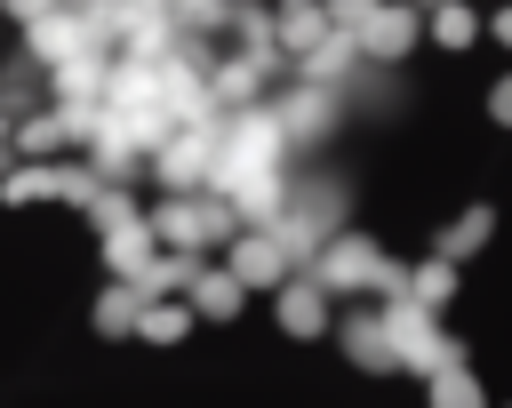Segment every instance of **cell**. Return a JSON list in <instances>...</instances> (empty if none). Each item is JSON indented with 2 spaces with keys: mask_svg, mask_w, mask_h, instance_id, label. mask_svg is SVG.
<instances>
[{
  "mask_svg": "<svg viewBox=\"0 0 512 408\" xmlns=\"http://www.w3.org/2000/svg\"><path fill=\"white\" fill-rule=\"evenodd\" d=\"M0 8H8V16H16V24H40V16H56V8H64V0H0Z\"/></svg>",
  "mask_w": 512,
  "mask_h": 408,
  "instance_id": "19",
  "label": "cell"
},
{
  "mask_svg": "<svg viewBox=\"0 0 512 408\" xmlns=\"http://www.w3.org/2000/svg\"><path fill=\"white\" fill-rule=\"evenodd\" d=\"M320 40H328V8H320V0H280V16H272V48L312 56Z\"/></svg>",
  "mask_w": 512,
  "mask_h": 408,
  "instance_id": "7",
  "label": "cell"
},
{
  "mask_svg": "<svg viewBox=\"0 0 512 408\" xmlns=\"http://www.w3.org/2000/svg\"><path fill=\"white\" fill-rule=\"evenodd\" d=\"M0 200H8V208H32V200H48V168H16V176L0 184Z\"/></svg>",
  "mask_w": 512,
  "mask_h": 408,
  "instance_id": "18",
  "label": "cell"
},
{
  "mask_svg": "<svg viewBox=\"0 0 512 408\" xmlns=\"http://www.w3.org/2000/svg\"><path fill=\"white\" fill-rule=\"evenodd\" d=\"M424 400H432V408H488V400H480V384H472V368H456V360L424 376Z\"/></svg>",
  "mask_w": 512,
  "mask_h": 408,
  "instance_id": "11",
  "label": "cell"
},
{
  "mask_svg": "<svg viewBox=\"0 0 512 408\" xmlns=\"http://www.w3.org/2000/svg\"><path fill=\"white\" fill-rule=\"evenodd\" d=\"M8 160H16V152H8V120H0V168H8Z\"/></svg>",
  "mask_w": 512,
  "mask_h": 408,
  "instance_id": "22",
  "label": "cell"
},
{
  "mask_svg": "<svg viewBox=\"0 0 512 408\" xmlns=\"http://www.w3.org/2000/svg\"><path fill=\"white\" fill-rule=\"evenodd\" d=\"M304 272H312L320 288H384V296H400V264H384V256H376V240H360V232L320 240Z\"/></svg>",
  "mask_w": 512,
  "mask_h": 408,
  "instance_id": "1",
  "label": "cell"
},
{
  "mask_svg": "<svg viewBox=\"0 0 512 408\" xmlns=\"http://www.w3.org/2000/svg\"><path fill=\"white\" fill-rule=\"evenodd\" d=\"M280 328H288V336H320V328H328V288H320L312 272H288V280H280Z\"/></svg>",
  "mask_w": 512,
  "mask_h": 408,
  "instance_id": "6",
  "label": "cell"
},
{
  "mask_svg": "<svg viewBox=\"0 0 512 408\" xmlns=\"http://www.w3.org/2000/svg\"><path fill=\"white\" fill-rule=\"evenodd\" d=\"M104 264H112L120 280H136V272L152 264V232H144V216H136V224H112V232H104Z\"/></svg>",
  "mask_w": 512,
  "mask_h": 408,
  "instance_id": "8",
  "label": "cell"
},
{
  "mask_svg": "<svg viewBox=\"0 0 512 408\" xmlns=\"http://www.w3.org/2000/svg\"><path fill=\"white\" fill-rule=\"evenodd\" d=\"M224 272H232L240 288H280V280L296 272V256L256 224V232H232V264H224Z\"/></svg>",
  "mask_w": 512,
  "mask_h": 408,
  "instance_id": "4",
  "label": "cell"
},
{
  "mask_svg": "<svg viewBox=\"0 0 512 408\" xmlns=\"http://www.w3.org/2000/svg\"><path fill=\"white\" fill-rule=\"evenodd\" d=\"M416 32H424L416 0H376V16H368V24L352 32V48H360V56H384V64H392V56H408V48H416Z\"/></svg>",
  "mask_w": 512,
  "mask_h": 408,
  "instance_id": "3",
  "label": "cell"
},
{
  "mask_svg": "<svg viewBox=\"0 0 512 408\" xmlns=\"http://www.w3.org/2000/svg\"><path fill=\"white\" fill-rule=\"evenodd\" d=\"M192 328V304H136V336L144 344H176Z\"/></svg>",
  "mask_w": 512,
  "mask_h": 408,
  "instance_id": "15",
  "label": "cell"
},
{
  "mask_svg": "<svg viewBox=\"0 0 512 408\" xmlns=\"http://www.w3.org/2000/svg\"><path fill=\"white\" fill-rule=\"evenodd\" d=\"M144 232H152V248L192 256V248H208V240H232V208H224V200H192V192H176Z\"/></svg>",
  "mask_w": 512,
  "mask_h": 408,
  "instance_id": "2",
  "label": "cell"
},
{
  "mask_svg": "<svg viewBox=\"0 0 512 408\" xmlns=\"http://www.w3.org/2000/svg\"><path fill=\"white\" fill-rule=\"evenodd\" d=\"M400 280H408V304H416V312H440V304L456 296V264H440V256H424V264L400 272Z\"/></svg>",
  "mask_w": 512,
  "mask_h": 408,
  "instance_id": "9",
  "label": "cell"
},
{
  "mask_svg": "<svg viewBox=\"0 0 512 408\" xmlns=\"http://www.w3.org/2000/svg\"><path fill=\"white\" fill-rule=\"evenodd\" d=\"M208 168H216V128H184V136H168V144H160V176H168L176 192L208 184Z\"/></svg>",
  "mask_w": 512,
  "mask_h": 408,
  "instance_id": "5",
  "label": "cell"
},
{
  "mask_svg": "<svg viewBox=\"0 0 512 408\" xmlns=\"http://www.w3.org/2000/svg\"><path fill=\"white\" fill-rule=\"evenodd\" d=\"M424 32H432L440 48H472V40H480V16H472L464 0H440V8L424 16Z\"/></svg>",
  "mask_w": 512,
  "mask_h": 408,
  "instance_id": "12",
  "label": "cell"
},
{
  "mask_svg": "<svg viewBox=\"0 0 512 408\" xmlns=\"http://www.w3.org/2000/svg\"><path fill=\"white\" fill-rule=\"evenodd\" d=\"M240 296H248V288H240L232 272H192V312H208V320H232V312H240Z\"/></svg>",
  "mask_w": 512,
  "mask_h": 408,
  "instance_id": "10",
  "label": "cell"
},
{
  "mask_svg": "<svg viewBox=\"0 0 512 408\" xmlns=\"http://www.w3.org/2000/svg\"><path fill=\"white\" fill-rule=\"evenodd\" d=\"M488 224H496L488 208H464V216H456V232H440V248H432V256H440V264H456V256H472V248L488 240Z\"/></svg>",
  "mask_w": 512,
  "mask_h": 408,
  "instance_id": "17",
  "label": "cell"
},
{
  "mask_svg": "<svg viewBox=\"0 0 512 408\" xmlns=\"http://www.w3.org/2000/svg\"><path fill=\"white\" fill-rule=\"evenodd\" d=\"M488 32H496V40L512 48V8H496V16H488Z\"/></svg>",
  "mask_w": 512,
  "mask_h": 408,
  "instance_id": "21",
  "label": "cell"
},
{
  "mask_svg": "<svg viewBox=\"0 0 512 408\" xmlns=\"http://www.w3.org/2000/svg\"><path fill=\"white\" fill-rule=\"evenodd\" d=\"M136 304H144V296H136L128 280H112V288L96 296V336H128V328H136Z\"/></svg>",
  "mask_w": 512,
  "mask_h": 408,
  "instance_id": "14",
  "label": "cell"
},
{
  "mask_svg": "<svg viewBox=\"0 0 512 408\" xmlns=\"http://www.w3.org/2000/svg\"><path fill=\"white\" fill-rule=\"evenodd\" d=\"M344 344H352V360L360 368H392V336H384V320H344Z\"/></svg>",
  "mask_w": 512,
  "mask_h": 408,
  "instance_id": "16",
  "label": "cell"
},
{
  "mask_svg": "<svg viewBox=\"0 0 512 408\" xmlns=\"http://www.w3.org/2000/svg\"><path fill=\"white\" fill-rule=\"evenodd\" d=\"M488 120H504V128H512V72L488 88Z\"/></svg>",
  "mask_w": 512,
  "mask_h": 408,
  "instance_id": "20",
  "label": "cell"
},
{
  "mask_svg": "<svg viewBox=\"0 0 512 408\" xmlns=\"http://www.w3.org/2000/svg\"><path fill=\"white\" fill-rule=\"evenodd\" d=\"M352 64H360V48H352V32H328V40H320V48L304 56V80L320 88V80H344Z\"/></svg>",
  "mask_w": 512,
  "mask_h": 408,
  "instance_id": "13",
  "label": "cell"
}]
</instances>
